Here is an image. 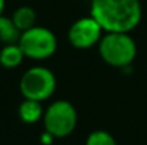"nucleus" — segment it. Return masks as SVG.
<instances>
[{
  "label": "nucleus",
  "mask_w": 147,
  "mask_h": 145,
  "mask_svg": "<svg viewBox=\"0 0 147 145\" xmlns=\"http://www.w3.org/2000/svg\"><path fill=\"white\" fill-rule=\"evenodd\" d=\"M46 131L54 138L69 137L77 125V112L70 101L59 100L51 102L43 115Z\"/></svg>",
  "instance_id": "obj_3"
},
{
  "label": "nucleus",
  "mask_w": 147,
  "mask_h": 145,
  "mask_svg": "<svg viewBox=\"0 0 147 145\" xmlns=\"http://www.w3.org/2000/svg\"><path fill=\"white\" fill-rule=\"evenodd\" d=\"M24 53L22 47L19 46V43L16 44H6L0 50V64L4 68H16L19 67L23 60H24Z\"/></svg>",
  "instance_id": "obj_8"
},
{
  "label": "nucleus",
  "mask_w": 147,
  "mask_h": 145,
  "mask_svg": "<svg viewBox=\"0 0 147 145\" xmlns=\"http://www.w3.org/2000/svg\"><path fill=\"white\" fill-rule=\"evenodd\" d=\"M97 46L100 57L111 67H129L137 55L136 41L129 33L106 31Z\"/></svg>",
  "instance_id": "obj_2"
},
{
  "label": "nucleus",
  "mask_w": 147,
  "mask_h": 145,
  "mask_svg": "<svg viewBox=\"0 0 147 145\" xmlns=\"http://www.w3.org/2000/svg\"><path fill=\"white\" fill-rule=\"evenodd\" d=\"M19 90L24 98L42 102L53 96L56 90V77L46 67H32L22 76Z\"/></svg>",
  "instance_id": "obj_4"
},
{
  "label": "nucleus",
  "mask_w": 147,
  "mask_h": 145,
  "mask_svg": "<svg viewBox=\"0 0 147 145\" xmlns=\"http://www.w3.org/2000/svg\"><path fill=\"white\" fill-rule=\"evenodd\" d=\"M103 27L92 16L77 19L69 29L67 37L70 44L79 50H87L98 44L103 37Z\"/></svg>",
  "instance_id": "obj_6"
},
{
  "label": "nucleus",
  "mask_w": 147,
  "mask_h": 145,
  "mask_svg": "<svg viewBox=\"0 0 147 145\" xmlns=\"http://www.w3.org/2000/svg\"><path fill=\"white\" fill-rule=\"evenodd\" d=\"M14 24L19 27V30L23 33L32 27L36 26V19H37V14L34 11L33 7L30 6H20L14 10L13 16H11Z\"/></svg>",
  "instance_id": "obj_9"
},
{
  "label": "nucleus",
  "mask_w": 147,
  "mask_h": 145,
  "mask_svg": "<svg viewBox=\"0 0 147 145\" xmlns=\"http://www.w3.org/2000/svg\"><path fill=\"white\" fill-rule=\"evenodd\" d=\"M4 7H6V0H0V16L3 14V11H4Z\"/></svg>",
  "instance_id": "obj_12"
},
{
  "label": "nucleus",
  "mask_w": 147,
  "mask_h": 145,
  "mask_svg": "<svg viewBox=\"0 0 147 145\" xmlns=\"http://www.w3.org/2000/svg\"><path fill=\"white\" fill-rule=\"evenodd\" d=\"M17 114H19V118H20L22 122H24V124H34L39 120L43 118L45 110H43L40 101L24 98V101L19 105Z\"/></svg>",
  "instance_id": "obj_7"
},
{
  "label": "nucleus",
  "mask_w": 147,
  "mask_h": 145,
  "mask_svg": "<svg viewBox=\"0 0 147 145\" xmlns=\"http://www.w3.org/2000/svg\"><path fill=\"white\" fill-rule=\"evenodd\" d=\"M90 16L104 33H130L142 20L140 0H92Z\"/></svg>",
  "instance_id": "obj_1"
},
{
  "label": "nucleus",
  "mask_w": 147,
  "mask_h": 145,
  "mask_svg": "<svg viewBox=\"0 0 147 145\" xmlns=\"http://www.w3.org/2000/svg\"><path fill=\"white\" fill-rule=\"evenodd\" d=\"M19 46L27 58L46 60L56 53L57 39L51 30L42 26H34L22 33Z\"/></svg>",
  "instance_id": "obj_5"
},
{
  "label": "nucleus",
  "mask_w": 147,
  "mask_h": 145,
  "mask_svg": "<svg viewBox=\"0 0 147 145\" xmlns=\"http://www.w3.org/2000/svg\"><path fill=\"white\" fill-rule=\"evenodd\" d=\"M86 145H117V142L110 132L104 130H97L89 134Z\"/></svg>",
  "instance_id": "obj_11"
},
{
  "label": "nucleus",
  "mask_w": 147,
  "mask_h": 145,
  "mask_svg": "<svg viewBox=\"0 0 147 145\" xmlns=\"http://www.w3.org/2000/svg\"><path fill=\"white\" fill-rule=\"evenodd\" d=\"M20 36H22V31L14 24L13 19L1 14L0 16V43H3V46L16 44L19 43Z\"/></svg>",
  "instance_id": "obj_10"
}]
</instances>
